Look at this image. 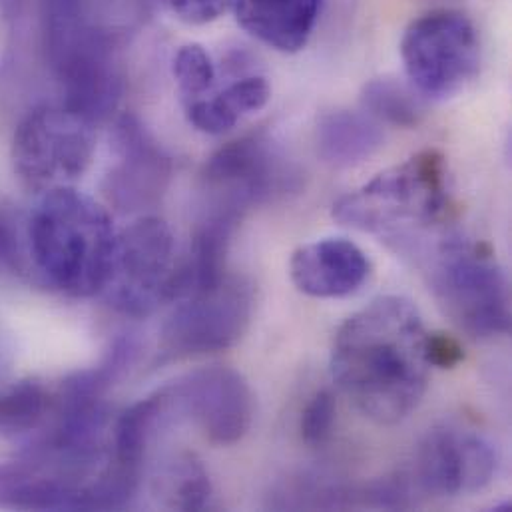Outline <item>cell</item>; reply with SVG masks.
<instances>
[{
  "label": "cell",
  "mask_w": 512,
  "mask_h": 512,
  "mask_svg": "<svg viewBox=\"0 0 512 512\" xmlns=\"http://www.w3.org/2000/svg\"><path fill=\"white\" fill-rule=\"evenodd\" d=\"M168 391L172 403L186 411L214 445H236L252 427L254 393L236 369L206 367Z\"/></svg>",
  "instance_id": "cell-11"
},
{
  "label": "cell",
  "mask_w": 512,
  "mask_h": 512,
  "mask_svg": "<svg viewBox=\"0 0 512 512\" xmlns=\"http://www.w3.org/2000/svg\"><path fill=\"white\" fill-rule=\"evenodd\" d=\"M42 26L60 106L92 126L110 120L124 94L118 34L96 16L90 0H44Z\"/></svg>",
  "instance_id": "cell-2"
},
{
  "label": "cell",
  "mask_w": 512,
  "mask_h": 512,
  "mask_svg": "<svg viewBox=\"0 0 512 512\" xmlns=\"http://www.w3.org/2000/svg\"><path fill=\"white\" fill-rule=\"evenodd\" d=\"M449 210L447 160L437 150H423L339 198L333 218L343 226L379 234L397 250L413 252L427 230L449 218Z\"/></svg>",
  "instance_id": "cell-4"
},
{
  "label": "cell",
  "mask_w": 512,
  "mask_h": 512,
  "mask_svg": "<svg viewBox=\"0 0 512 512\" xmlns=\"http://www.w3.org/2000/svg\"><path fill=\"white\" fill-rule=\"evenodd\" d=\"M28 0H0V24L14 26L26 10Z\"/></svg>",
  "instance_id": "cell-28"
},
{
  "label": "cell",
  "mask_w": 512,
  "mask_h": 512,
  "mask_svg": "<svg viewBox=\"0 0 512 512\" xmlns=\"http://www.w3.org/2000/svg\"><path fill=\"white\" fill-rule=\"evenodd\" d=\"M383 130L365 112L337 110L325 114L317 124V152L335 168L359 166L383 146Z\"/></svg>",
  "instance_id": "cell-16"
},
{
  "label": "cell",
  "mask_w": 512,
  "mask_h": 512,
  "mask_svg": "<svg viewBox=\"0 0 512 512\" xmlns=\"http://www.w3.org/2000/svg\"><path fill=\"white\" fill-rule=\"evenodd\" d=\"M401 60L411 86L423 98H453L479 74L477 26L459 10H431L407 26L401 38Z\"/></svg>",
  "instance_id": "cell-7"
},
{
  "label": "cell",
  "mask_w": 512,
  "mask_h": 512,
  "mask_svg": "<svg viewBox=\"0 0 512 512\" xmlns=\"http://www.w3.org/2000/svg\"><path fill=\"white\" fill-rule=\"evenodd\" d=\"M174 78L188 102L204 96L216 82V66L202 44H184L174 54Z\"/></svg>",
  "instance_id": "cell-23"
},
{
  "label": "cell",
  "mask_w": 512,
  "mask_h": 512,
  "mask_svg": "<svg viewBox=\"0 0 512 512\" xmlns=\"http://www.w3.org/2000/svg\"><path fill=\"white\" fill-rule=\"evenodd\" d=\"M254 287L242 277H226L216 289L192 293L162 327L164 359H184L234 347L250 327Z\"/></svg>",
  "instance_id": "cell-10"
},
{
  "label": "cell",
  "mask_w": 512,
  "mask_h": 512,
  "mask_svg": "<svg viewBox=\"0 0 512 512\" xmlns=\"http://www.w3.org/2000/svg\"><path fill=\"white\" fill-rule=\"evenodd\" d=\"M114 240L106 208L68 186L48 190L28 224L34 265L58 291L72 297L102 293Z\"/></svg>",
  "instance_id": "cell-3"
},
{
  "label": "cell",
  "mask_w": 512,
  "mask_h": 512,
  "mask_svg": "<svg viewBox=\"0 0 512 512\" xmlns=\"http://www.w3.org/2000/svg\"><path fill=\"white\" fill-rule=\"evenodd\" d=\"M238 224L224 216L204 214L192 240L190 261L182 267L184 295L216 289L228 277L226 259Z\"/></svg>",
  "instance_id": "cell-18"
},
{
  "label": "cell",
  "mask_w": 512,
  "mask_h": 512,
  "mask_svg": "<svg viewBox=\"0 0 512 512\" xmlns=\"http://www.w3.org/2000/svg\"><path fill=\"white\" fill-rule=\"evenodd\" d=\"M323 0H234L238 24L261 44L301 52L319 20Z\"/></svg>",
  "instance_id": "cell-15"
},
{
  "label": "cell",
  "mask_w": 512,
  "mask_h": 512,
  "mask_svg": "<svg viewBox=\"0 0 512 512\" xmlns=\"http://www.w3.org/2000/svg\"><path fill=\"white\" fill-rule=\"evenodd\" d=\"M423 319L413 301L385 295L337 331L331 375L349 401L377 425H397L421 403L429 369Z\"/></svg>",
  "instance_id": "cell-1"
},
{
  "label": "cell",
  "mask_w": 512,
  "mask_h": 512,
  "mask_svg": "<svg viewBox=\"0 0 512 512\" xmlns=\"http://www.w3.org/2000/svg\"><path fill=\"white\" fill-rule=\"evenodd\" d=\"M114 138L118 164L104 180L108 202L120 212H142L156 206L172 178L170 158L134 116L118 120Z\"/></svg>",
  "instance_id": "cell-13"
},
{
  "label": "cell",
  "mask_w": 512,
  "mask_h": 512,
  "mask_svg": "<svg viewBox=\"0 0 512 512\" xmlns=\"http://www.w3.org/2000/svg\"><path fill=\"white\" fill-rule=\"evenodd\" d=\"M168 4L182 22L204 26L216 22L234 0H168Z\"/></svg>",
  "instance_id": "cell-25"
},
{
  "label": "cell",
  "mask_w": 512,
  "mask_h": 512,
  "mask_svg": "<svg viewBox=\"0 0 512 512\" xmlns=\"http://www.w3.org/2000/svg\"><path fill=\"white\" fill-rule=\"evenodd\" d=\"M295 287L317 299L355 293L369 275V259L345 238H327L295 250L289 261Z\"/></svg>",
  "instance_id": "cell-14"
},
{
  "label": "cell",
  "mask_w": 512,
  "mask_h": 512,
  "mask_svg": "<svg viewBox=\"0 0 512 512\" xmlns=\"http://www.w3.org/2000/svg\"><path fill=\"white\" fill-rule=\"evenodd\" d=\"M102 293L114 309L132 317H146L158 305L184 297L174 234L164 220L142 216L116 236Z\"/></svg>",
  "instance_id": "cell-5"
},
{
  "label": "cell",
  "mask_w": 512,
  "mask_h": 512,
  "mask_svg": "<svg viewBox=\"0 0 512 512\" xmlns=\"http://www.w3.org/2000/svg\"><path fill=\"white\" fill-rule=\"evenodd\" d=\"M52 409L54 399L40 383L20 381L0 393V433H30L46 421Z\"/></svg>",
  "instance_id": "cell-22"
},
{
  "label": "cell",
  "mask_w": 512,
  "mask_h": 512,
  "mask_svg": "<svg viewBox=\"0 0 512 512\" xmlns=\"http://www.w3.org/2000/svg\"><path fill=\"white\" fill-rule=\"evenodd\" d=\"M335 423V397L319 391L305 405L301 415V439L309 447H321L329 441Z\"/></svg>",
  "instance_id": "cell-24"
},
{
  "label": "cell",
  "mask_w": 512,
  "mask_h": 512,
  "mask_svg": "<svg viewBox=\"0 0 512 512\" xmlns=\"http://www.w3.org/2000/svg\"><path fill=\"white\" fill-rule=\"evenodd\" d=\"M158 493L170 509L202 511L212 497L210 475L194 453H180L158 477Z\"/></svg>",
  "instance_id": "cell-21"
},
{
  "label": "cell",
  "mask_w": 512,
  "mask_h": 512,
  "mask_svg": "<svg viewBox=\"0 0 512 512\" xmlns=\"http://www.w3.org/2000/svg\"><path fill=\"white\" fill-rule=\"evenodd\" d=\"M433 285L447 313L473 337L511 329L509 283L485 244L449 236L437 246Z\"/></svg>",
  "instance_id": "cell-6"
},
{
  "label": "cell",
  "mask_w": 512,
  "mask_h": 512,
  "mask_svg": "<svg viewBox=\"0 0 512 512\" xmlns=\"http://www.w3.org/2000/svg\"><path fill=\"white\" fill-rule=\"evenodd\" d=\"M361 106L379 124L415 128L425 116L423 96L395 78H375L363 86Z\"/></svg>",
  "instance_id": "cell-20"
},
{
  "label": "cell",
  "mask_w": 512,
  "mask_h": 512,
  "mask_svg": "<svg viewBox=\"0 0 512 512\" xmlns=\"http://www.w3.org/2000/svg\"><path fill=\"white\" fill-rule=\"evenodd\" d=\"M365 499L377 509H409L413 505L409 485L403 477H391L373 483Z\"/></svg>",
  "instance_id": "cell-26"
},
{
  "label": "cell",
  "mask_w": 512,
  "mask_h": 512,
  "mask_svg": "<svg viewBox=\"0 0 512 512\" xmlns=\"http://www.w3.org/2000/svg\"><path fill=\"white\" fill-rule=\"evenodd\" d=\"M170 405V391L162 389L120 415L114 427V463L140 471L148 441Z\"/></svg>",
  "instance_id": "cell-19"
},
{
  "label": "cell",
  "mask_w": 512,
  "mask_h": 512,
  "mask_svg": "<svg viewBox=\"0 0 512 512\" xmlns=\"http://www.w3.org/2000/svg\"><path fill=\"white\" fill-rule=\"evenodd\" d=\"M425 357L431 367L453 369L465 359V351L455 337L437 331L425 337Z\"/></svg>",
  "instance_id": "cell-27"
},
{
  "label": "cell",
  "mask_w": 512,
  "mask_h": 512,
  "mask_svg": "<svg viewBox=\"0 0 512 512\" xmlns=\"http://www.w3.org/2000/svg\"><path fill=\"white\" fill-rule=\"evenodd\" d=\"M497 469L499 453L493 443L457 427L429 431L417 451L419 483L437 497L483 491L493 483Z\"/></svg>",
  "instance_id": "cell-12"
},
{
  "label": "cell",
  "mask_w": 512,
  "mask_h": 512,
  "mask_svg": "<svg viewBox=\"0 0 512 512\" xmlns=\"http://www.w3.org/2000/svg\"><path fill=\"white\" fill-rule=\"evenodd\" d=\"M94 150L92 124L64 106H38L16 126L12 164L28 188L48 192L82 178Z\"/></svg>",
  "instance_id": "cell-8"
},
{
  "label": "cell",
  "mask_w": 512,
  "mask_h": 512,
  "mask_svg": "<svg viewBox=\"0 0 512 512\" xmlns=\"http://www.w3.org/2000/svg\"><path fill=\"white\" fill-rule=\"evenodd\" d=\"M12 248H14V234L10 226L0 218V261L12 254Z\"/></svg>",
  "instance_id": "cell-29"
},
{
  "label": "cell",
  "mask_w": 512,
  "mask_h": 512,
  "mask_svg": "<svg viewBox=\"0 0 512 512\" xmlns=\"http://www.w3.org/2000/svg\"><path fill=\"white\" fill-rule=\"evenodd\" d=\"M283 156L263 136H246L216 150L202 170L208 216L240 222L246 212L283 194L291 184Z\"/></svg>",
  "instance_id": "cell-9"
},
{
  "label": "cell",
  "mask_w": 512,
  "mask_h": 512,
  "mask_svg": "<svg viewBox=\"0 0 512 512\" xmlns=\"http://www.w3.org/2000/svg\"><path fill=\"white\" fill-rule=\"evenodd\" d=\"M269 96L271 90L263 76H246L210 100L198 98L190 102L186 114L196 130L220 136L230 132L242 116L261 110L269 102Z\"/></svg>",
  "instance_id": "cell-17"
}]
</instances>
